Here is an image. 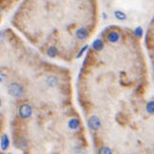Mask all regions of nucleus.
<instances>
[{
  "label": "nucleus",
  "instance_id": "10",
  "mask_svg": "<svg viewBox=\"0 0 154 154\" xmlns=\"http://www.w3.org/2000/svg\"><path fill=\"white\" fill-rule=\"evenodd\" d=\"M68 125H69V128H71V129H77L79 127V121L77 118H71Z\"/></svg>",
  "mask_w": 154,
  "mask_h": 154
},
{
  "label": "nucleus",
  "instance_id": "5",
  "mask_svg": "<svg viewBox=\"0 0 154 154\" xmlns=\"http://www.w3.org/2000/svg\"><path fill=\"white\" fill-rule=\"evenodd\" d=\"M107 39L109 43H116L120 39V33L117 31H110L107 36Z\"/></svg>",
  "mask_w": 154,
  "mask_h": 154
},
{
  "label": "nucleus",
  "instance_id": "1",
  "mask_svg": "<svg viewBox=\"0 0 154 154\" xmlns=\"http://www.w3.org/2000/svg\"><path fill=\"white\" fill-rule=\"evenodd\" d=\"M7 91H8V94L11 95V96H13V97H20L23 94H24V89H23V87L19 84V83H15V82H13V83H11L8 87H7Z\"/></svg>",
  "mask_w": 154,
  "mask_h": 154
},
{
  "label": "nucleus",
  "instance_id": "15",
  "mask_svg": "<svg viewBox=\"0 0 154 154\" xmlns=\"http://www.w3.org/2000/svg\"><path fill=\"white\" fill-rule=\"evenodd\" d=\"M135 35L138 36V37H140V36L142 35V30H141V27H136V29H135Z\"/></svg>",
  "mask_w": 154,
  "mask_h": 154
},
{
  "label": "nucleus",
  "instance_id": "17",
  "mask_svg": "<svg viewBox=\"0 0 154 154\" xmlns=\"http://www.w3.org/2000/svg\"><path fill=\"white\" fill-rule=\"evenodd\" d=\"M0 105H1V100H0Z\"/></svg>",
  "mask_w": 154,
  "mask_h": 154
},
{
  "label": "nucleus",
  "instance_id": "7",
  "mask_svg": "<svg viewBox=\"0 0 154 154\" xmlns=\"http://www.w3.org/2000/svg\"><path fill=\"white\" fill-rule=\"evenodd\" d=\"M46 83H47L49 87H56L57 83H58V79L56 76H49L46 78Z\"/></svg>",
  "mask_w": 154,
  "mask_h": 154
},
{
  "label": "nucleus",
  "instance_id": "12",
  "mask_svg": "<svg viewBox=\"0 0 154 154\" xmlns=\"http://www.w3.org/2000/svg\"><path fill=\"white\" fill-rule=\"evenodd\" d=\"M146 109H147L148 113H154V101L148 102L147 106H146Z\"/></svg>",
  "mask_w": 154,
  "mask_h": 154
},
{
  "label": "nucleus",
  "instance_id": "6",
  "mask_svg": "<svg viewBox=\"0 0 154 154\" xmlns=\"http://www.w3.org/2000/svg\"><path fill=\"white\" fill-rule=\"evenodd\" d=\"M10 146V140H8V136L6 134H4L1 136V142H0V147H1L3 151H6Z\"/></svg>",
  "mask_w": 154,
  "mask_h": 154
},
{
  "label": "nucleus",
  "instance_id": "11",
  "mask_svg": "<svg viewBox=\"0 0 154 154\" xmlns=\"http://www.w3.org/2000/svg\"><path fill=\"white\" fill-rule=\"evenodd\" d=\"M46 54H47V56H50V57H55V56L57 55V49H56V46H50V47L47 49V51H46Z\"/></svg>",
  "mask_w": 154,
  "mask_h": 154
},
{
  "label": "nucleus",
  "instance_id": "3",
  "mask_svg": "<svg viewBox=\"0 0 154 154\" xmlns=\"http://www.w3.org/2000/svg\"><path fill=\"white\" fill-rule=\"evenodd\" d=\"M88 126H89V128H91L93 130H97V129L101 127V120H100L97 116L93 115V116H90L89 120H88Z\"/></svg>",
  "mask_w": 154,
  "mask_h": 154
},
{
  "label": "nucleus",
  "instance_id": "14",
  "mask_svg": "<svg viewBox=\"0 0 154 154\" xmlns=\"http://www.w3.org/2000/svg\"><path fill=\"white\" fill-rule=\"evenodd\" d=\"M87 49H88V46H87V45H84V46H83V47L81 49V51H79V52L77 54V56H76V57H77V58H79V57H81V56L83 55V52H84V51L87 50Z\"/></svg>",
  "mask_w": 154,
  "mask_h": 154
},
{
  "label": "nucleus",
  "instance_id": "8",
  "mask_svg": "<svg viewBox=\"0 0 154 154\" xmlns=\"http://www.w3.org/2000/svg\"><path fill=\"white\" fill-rule=\"evenodd\" d=\"M114 15H115V18L118 19V20H126L127 19V14L122 11H115Z\"/></svg>",
  "mask_w": 154,
  "mask_h": 154
},
{
  "label": "nucleus",
  "instance_id": "2",
  "mask_svg": "<svg viewBox=\"0 0 154 154\" xmlns=\"http://www.w3.org/2000/svg\"><path fill=\"white\" fill-rule=\"evenodd\" d=\"M32 115V108L30 105H22L19 108V116L23 118H29Z\"/></svg>",
  "mask_w": 154,
  "mask_h": 154
},
{
  "label": "nucleus",
  "instance_id": "13",
  "mask_svg": "<svg viewBox=\"0 0 154 154\" xmlns=\"http://www.w3.org/2000/svg\"><path fill=\"white\" fill-rule=\"evenodd\" d=\"M100 153H103V154H111V149L108 147H102L100 149Z\"/></svg>",
  "mask_w": 154,
  "mask_h": 154
},
{
  "label": "nucleus",
  "instance_id": "16",
  "mask_svg": "<svg viewBox=\"0 0 154 154\" xmlns=\"http://www.w3.org/2000/svg\"><path fill=\"white\" fill-rule=\"evenodd\" d=\"M4 38H5V36H4V33L0 31V43H3L4 42Z\"/></svg>",
  "mask_w": 154,
  "mask_h": 154
},
{
  "label": "nucleus",
  "instance_id": "4",
  "mask_svg": "<svg viewBox=\"0 0 154 154\" xmlns=\"http://www.w3.org/2000/svg\"><path fill=\"white\" fill-rule=\"evenodd\" d=\"M89 36V32L87 29H84V27H79L77 31H76V37L77 39L79 40H84V39H87Z\"/></svg>",
  "mask_w": 154,
  "mask_h": 154
},
{
  "label": "nucleus",
  "instance_id": "9",
  "mask_svg": "<svg viewBox=\"0 0 154 154\" xmlns=\"http://www.w3.org/2000/svg\"><path fill=\"white\" fill-rule=\"evenodd\" d=\"M93 47H94V50H96V51H101L102 49H103V42H102L101 39H96V40H94V43H93Z\"/></svg>",
  "mask_w": 154,
  "mask_h": 154
}]
</instances>
